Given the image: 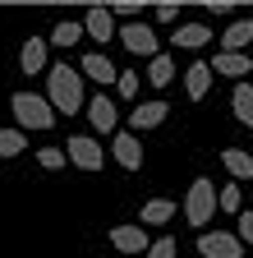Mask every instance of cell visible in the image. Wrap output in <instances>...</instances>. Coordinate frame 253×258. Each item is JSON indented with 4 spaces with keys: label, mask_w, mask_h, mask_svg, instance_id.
Returning <instances> with one entry per match:
<instances>
[{
    "label": "cell",
    "mask_w": 253,
    "mask_h": 258,
    "mask_svg": "<svg viewBox=\"0 0 253 258\" xmlns=\"http://www.w3.org/2000/svg\"><path fill=\"white\" fill-rule=\"evenodd\" d=\"M83 74L74 64H51V79H46V102L55 106V115H78L83 111Z\"/></svg>",
    "instance_id": "cell-1"
},
{
    "label": "cell",
    "mask_w": 253,
    "mask_h": 258,
    "mask_svg": "<svg viewBox=\"0 0 253 258\" xmlns=\"http://www.w3.org/2000/svg\"><path fill=\"white\" fill-rule=\"evenodd\" d=\"M19 129H51L55 124V106L46 102V92H14V102H10Z\"/></svg>",
    "instance_id": "cell-2"
},
{
    "label": "cell",
    "mask_w": 253,
    "mask_h": 258,
    "mask_svg": "<svg viewBox=\"0 0 253 258\" xmlns=\"http://www.w3.org/2000/svg\"><path fill=\"white\" fill-rule=\"evenodd\" d=\"M212 217H216V184L198 175L194 184H189V194H184V221L194 226V231H207Z\"/></svg>",
    "instance_id": "cell-3"
},
{
    "label": "cell",
    "mask_w": 253,
    "mask_h": 258,
    "mask_svg": "<svg viewBox=\"0 0 253 258\" xmlns=\"http://www.w3.org/2000/svg\"><path fill=\"white\" fill-rule=\"evenodd\" d=\"M65 157H69V166H78V171H102V166H106L102 143L88 139V134H74V139L65 143Z\"/></svg>",
    "instance_id": "cell-4"
},
{
    "label": "cell",
    "mask_w": 253,
    "mask_h": 258,
    "mask_svg": "<svg viewBox=\"0 0 253 258\" xmlns=\"http://www.w3.org/2000/svg\"><path fill=\"white\" fill-rule=\"evenodd\" d=\"M244 244L235 231H203L198 235V258H239Z\"/></svg>",
    "instance_id": "cell-5"
},
{
    "label": "cell",
    "mask_w": 253,
    "mask_h": 258,
    "mask_svg": "<svg viewBox=\"0 0 253 258\" xmlns=\"http://www.w3.org/2000/svg\"><path fill=\"white\" fill-rule=\"evenodd\" d=\"M115 37L124 42V51H134V55H161V51H156V32L147 28V23H120V32H115Z\"/></svg>",
    "instance_id": "cell-6"
},
{
    "label": "cell",
    "mask_w": 253,
    "mask_h": 258,
    "mask_svg": "<svg viewBox=\"0 0 253 258\" xmlns=\"http://www.w3.org/2000/svg\"><path fill=\"white\" fill-rule=\"evenodd\" d=\"M83 32H88L97 46H111V42H115V32H120V28H115L111 5H92V10H88V19H83Z\"/></svg>",
    "instance_id": "cell-7"
},
{
    "label": "cell",
    "mask_w": 253,
    "mask_h": 258,
    "mask_svg": "<svg viewBox=\"0 0 253 258\" xmlns=\"http://www.w3.org/2000/svg\"><path fill=\"white\" fill-rule=\"evenodd\" d=\"M207 64H212V74L244 83V79H248V70H253V55H244V51H239V55H235V51H216V55H212Z\"/></svg>",
    "instance_id": "cell-8"
},
{
    "label": "cell",
    "mask_w": 253,
    "mask_h": 258,
    "mask_svg": "<svg viewBox=\"0 0 253 258\" xmlns=\"http://www.w3.org/2000/svg\"><path fill=\"white\" fill-rule=\"evenodd\" d=\"M111 157L120 161L124 171H138V166H143V143H138V134L120 129V134H115V143H111Z\"/></svg>",
    "instance_id": "cell-9"
},
{
    "label": "cell",
    "mask_w": 253,
    "mask_h": 258,
    "mask_svg": "<svg viewBox=\"0 0 253 258\" xmlns=\"http://www.w3.org/2000/svg\"><path fill=\"white\" fill-rule=\"evenodd\" d=\"M46 60H51V42H46V37H28V42H23V51H19V70H23L28 79L42 74Z\"/></svg>",
    "instance_id": "cell-10"
},
{
    "label": "cell",
    "mask_w": 253,
    "mask_h": 258,
    "mask_svg": "<svg viewBox=\"0 0 253 258\" xmlns=\"http://www.w3.org/2000/svg\"><path fill=\"white\" fill-rule=\"evenodd\" d=\"M88 120H92V129L97 134H115V124H120V111H115V102L102 92V97H92L88 102Z\"/></svg>",
    "instance_id": "cell-11"
},
{
    "label": "cell",
    "mask_w": 253,
    "mask_h": 258,
    "mask_svg": "<svg viewBox=\"0 0 253 258\" xmlns=\"http://www.w3.org/2000/svg\"><path fill=\"white\" fill-rule=\"evenodd\" d=\"M78 74L83 79H92V83H102V88H115V79H120V70L111 64V55H83V64H78Z\"/></svg>",
    "instance_id": "cell-12"
},
{
    "label": "cell",
    "mask_w": 253,
    "mask_h": 258,
    "mask_svg": "<svg viewBox=\"0 0 253 258\" xmlns=\"http://www.w3.org/2000/svg\"><path fill=\"white\" fill-rule=\"evenodd\" d=\"M147 244H152V235L143 226H115L111 231V249H120V253H147Z\"/></svg>",
    "instance_id": "cell-13"
},
{
    "label": "cell",
    "mask_w": 253,
    "mask_h": 258,
    "mask_svg": "<svg viewBox=\"0 0 253 258\" xmlns=\"http://www.w3.org/2000/svg\"><path fill=\"white\" fill-rule=\"evenodd\" d=\"M166 115H171L166 97H156V102H138V106H134V115H129V134H134V129H156Z\"/></svg>",
    "instance_id": "cell-14"
},
{
    "label": "cell",
    "mask_w": 253,
    "mask_h": 258,
    "mask_svg": "<svg viewBox=\"0 0 253 258\" xmlns=\"http://www.w3.org/2000/svg\"><path fill=\"white\" fill-rule=\"evenodd\" d=\"M212 79H216V74H212V64H207V60L189 64V70H184V92L194 97V102H203V97L212 92Z\"/></svg>",
    "instance_id": "cell-15"
},
{
    "label": "cell",
    "mask_w": 253,
    "mask_h": 258,
    "mask_svg": "<svg viewBox=\"0 0 253 258\" xmlns=\"http://www.w3.org/2000/svg\"><path fill=\"white\" fill-rule=\"evenodd\" d=\"M221 166L230 171L235 184H244V180H253V152H244V148H226V152H221Z\"/></svg>",
    "instance_id": "cell-16"
},
{
    "label": "cell",
    "mask_w": 253,
    "mask_h": 258,
    "mask_svg": "<svg viewBox=\"0 0 253 258\" xmlns=\"http://www.w3.org/2000/svg\"><path fill=\"white\" fill-rule=\"evenodd\" d=\"M175 212H180V208H175L171 199H147V203H143V217H138V226H143V231H152V226H166Z\"/></svg>",
    "instance_id": "cell-17"
},
{
    "label": "cell",
    "mask_w": 253,
    "mask_h": 258,
    "mask_svg": "<svg viewBox=\"0 0 253 258\" xmlns=\"http://www.w3.org/2000/svg\"><path fill=\"white\" fill-rule=\"evenodd\" d=\"M171 42H175V46H184V51H198V46H207V42H212V28H207V23H180Z\"/></svg>",
    "instance_id": "cell-18"
},
{
    "label": "cell",
    "mask_w": 253,
    "mask_h": 258,
    "mask_svg": "<svg viewBox=\"0 0 253 258\" xmlns=\"http://www.w3.org/2000/svg\"><path fill=\"white\" fill-rule=\"evenodd\" d=\"M248 42H253V19H235L226 32H221V46L235 51V55H239V46H248Z\"/></svg>",
    "instance_id": "cell-19"
},
{
    "label": "cell",
    "mask_w": 253,
    "mask_h": 258,
    "mask_svg": "<svg viewBox=\"0 0 253 258\" xmlns=\"http://www.w3.org/2000/svg\"><path fill=\"white\" fill-rule=\"evenodd\" d=\"M230 111L239 124L253 129V83H235V97H230Z\"/></svg>",
    "instance_id": "cell-20"
},
{
    "label": "cell",
    "mask_w": 253,
    "mask_h": 258,
    "mask_svg": "<svg viewBox=\"0 0 253 258\" xmlns=\"http://www.w3.org/2000/svg\"><path fill=\"white\" fill-rule=\"evenodd\" d=\"M171 79H175V60H171V55H152V60H147V83H152V88H166Z\"/></svg>",
    "instance_id": "cell-21"
},
{
    "label": "cell",
    "mask_w": 253,
    "mask_h": 258,
    "mask_svg": "<svg viewBox=\"0 0 253 258\" xmlns=\"http://www.w3.org/2000/svg\"><path fill=\"white\" fill-rule=\"evenodd\" d=\"M78 42H83V23L78 19H65V23L51 28V46H78Z\"/></svg>",
    "instance_id": "cell-22"
},
{
    "label": "cell",
    "mask_w": 253,
    "mask_h": 258,
    "mask_svg": "<svg viewBox=\"0 0 253 258\" xmlns=\"http://www.w3.org/2000/svg\"><path fill=\"white\" fill-rule=\"evenodd\" d=\"M216 212H230V217H239L244 212V189L230 180L226 189H216Z\"/></svg>",
    "instance_id": "cell-23"
},
{
    "label": "cell",
    "mask_w": 253,
    "mask_h": 258,
    "mask_svg": "<svg viewBox=\"0 0 253 258\" xmlns=\"http://www.w3.org/2000/svg\"><path fill=\"white\" fill-rule=\"evenodd\" d=\"M28 148V134L23 129H0V157H19Z\"/></svg>",
    "instance_id": "cell-24"
},
{
    "label": "cell",
    "mask_w": 253,
    "mask_h": 258,
    "mask_svg": "<svg viewBox=\"0 0 253 258\" xmlns=\"http://www.w3.org/2000/svg\"><path fill=\"white\" fill-rule=\"evenodd\" d=\"M138 88H143V79H138L134 70H124V74L115 79V88H111V92H115V97H124V102H134V97H138Z\"/></svg>",
    "instance_id": "cell-25"
},
{
    "label": "cell",
    "mask_w": 253,
    "mask_h": 258,
    "mask_svg": "<svg viewBox=\"0 0 253 258\" xmlns=\"http://www.w3.org/2000/svg\"><path fill=\"white\" fill-rule=\"evenodd\" d=\"M175 253H180V244H175L171 235H161V240H152V244H147L143 258H175Z\"/></svg>",
    "instance_id": "cell-26"
},
{
    "label": "cell",
    "mask_w": 253,
    "mask_h": 258,
    "mask_svg": "<svg viewBox=\"0 0 253 258\" xmlns=\"http://www.w3.org/2000/svg\"><path fill=\"white\" fill-rule=\"evenodd\" d=\"M143 10H152V5H143V0H120V5H111L115 19H129V23H134V14H143Z\"/></svg>",
    "instance_id": "cell-27"
},
{
    "label": "cell",
    "mask_w": 253,
    "mask_h": 258,
    "mask_svg": "<svg viewBox=\"0 0 253 258\" xmlns=\"http://www.w3.org/2000/svg\"><path fill=\"white\" fill-rule=\"evenodd\" d=\"M37 161H42L46 171H60V166H65L69 157H65V148H42V152H37Z\"/></svg>",
    "instance_id": "cell-28"
},
{
    "label": "cell",
    "mask_w": 253,
    "mask_h": 258,
    "mask_svg": "<svg viewBox=\"0 0 253 258\" xmlns=\"http://www.w3.org/2000/svg\"><path fill=\"white\" fill-rule=\"evenodd\" d=\"M235 235H239L244 249L253 244V212H239V217H235Z\"/></svg>",
    "instance_id": "cell-29"
},
{
    "label": "cell",
    "mask_w": 253,
    "mask_h": 258,
    "mask_svg": "<svg viewBox=\"0 0 253 258\" xmlns=\"http://www.w3.org/2000/svg\"><path fill=\"white\" fill-rule=\"evenodd\" d=\"M180 10H184V5H175V0H166V5H152V14L161 19V23H175V19H180Z\"/></svg>",
    "instance_id": "cell-30"
},
{
    "label": "cell",
    "mask_w": 253,
    "mask_h": 258,
    "mask_svg": "<svg viewBox=\"0 0 253 258\" xmlns=\"http://www.w3.org/2000/svg\"><path fill=\"white\" fill-rule=\"evenodd\" d=\"M203 10H207V14H230L235 5H226V0H207V5H203Z\"/></svg>",
    "instance_id": "cell-31"
}]
</instances>
